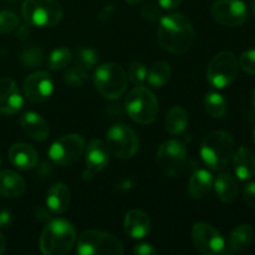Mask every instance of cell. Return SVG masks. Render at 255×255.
Here are the masks:
<instances>
[{
  "label": "cell",
  "instance_id": "cell-19",
  "mask_svg": "<svg viewBox=\"0 0 255 255\" xmlns=\"http://www.w3.org/2000/svg\"><path fill=\"white\" fill-rule=\"evenodd\" d=\"M125 232L133 239H141L148 234L151 228V219L144 212L132 209L125 217Z\"/></svg>",
  "mask_w": 255,
  "mask_h": 255
},
{
  "label": "cell",
  "instance_id": "cell-37",
  "mask_svg": "<svg viewBox=\"0 0 255 255\" xmlns=\"http://www.w3.org/2000/svg\"><path fill=\"white\" fill-rule=\"evenodd\" d=\"M244 194V201L248 204L249 207L255 209V182H252V183L246 184L243 189Z\"/></svg>",
  "mask_w": 255,
  "mask_h": 255
},
{
  "label": "cell",
  "instance_id": "cell-36",
  "mask_svg": "<svg viewBox=\"0 0 255 255\" xmlns=\"http://www.w3.org/2000/svg\"><path fill=\"white\" fill-rule=\"evenodd\" d=\"M141 15L144 20H147L149 22L159 21V19L162 17L161 9L158 6H156L154 4L144 5L141 9Z\"/></svg>",
  "mask_w": 255,
  "mask_h": 255
},
{
  "label": "cell",
  "instance_id": "cell-44",
  "mask_svg": "<svg viewBox=\"0 0 255 255\" xmlns=\"http://www.w3.org/2000/svg\"><path fill=\"white\" fill-rule=\"evenodd\" d=\"M252 105H253V107L255 109V89L253 90V94H252Z\"/></svg>",
  "mask_w": 255,
  "mask_h": 255
},
{
  "label": "cell",
  "instance_id": "cell-43",
  "mask_svg": "<svg viewBox=\"0 0 255 255\" xmlns=\"http://www.w3.org/2000/svg\"><path fill=\"white\" fill-rule=\"evenodd\" d=\"M126 1L128 2V4H131V5H134V4H138V2L143 1V0H126Z\"/></svg>",
  "mask_w": 255,
  "mask_h": 255
},
{
  "label": "cell",
  "instance_id": "cell-10",
  "mask_svg": "<svg viewBox=\"0 0 255 255\" xmlns=\"http://www.w3.org/2000/svg\"><path fill=\"white\" fill-rule=\"evenodd\" d=\"M107 147L120 158H132L138 151V137L129 126L117 124L107 132Z\"/></svg>",
  "mask_w": 255,
  "mask_h": 255
},
{
  "label": "cell",
  "instance_id": "cell-39",
  "mask_svg": "<svg viewBox=\"0 0 255 255\" xmlns=\"http://www.w3.org/2000/svg\"><path fill=\"white\" fill-rule=\"evenodd\" d=\"M182 0H158V5L166 10H173L181 5Z\"/></svg>",
  "mask_w": 255,
  "mask_h": 255
},
{
  "label": "cell",
  "instance_id": "cell-23",
  "mask_svg": "<svg viewBox=\"0 0 255 255\" xmlns=\"http://www.w3.org/2000/svg\"><path fill=\"white\" fill-rule=\"evenodd\" d=\"M26 184L17 173L12 171L0 172V194L7 198H16L25 192Z\"/></svg>",
  "mask_w": 255,
  "mask_h": 255
},
{
  "label": "cell",
  "instance_id": "cell-34",
  "mask_svg": "<svg viewBox=\"0 0 255 255\" xmlns=\"http://www.w3.org/2000/svg\"><path fill=\"white\" fill-rule=\"evenodd\" d=\"M127 74L134 85H142L147 80V69L141 62H132Z\"/></svg>",
  "mask_w": 255,
  "mask_h": 255
},
{
  "label": "cell",
  "instance_id": "cell-31",
  "mask_svg": "<svg viewBox=\"0 0 255 255\" xmlns=\"http://www.w3.org/2000/svg\"><path fill=\"white\" fill-rule=\"evenodd\" d=\"M72 60H75V66H79L86 71H90L96 65L99 56H97V52L95 50L90 49V47H82L76 52V56Z\"/></svg>",
  "mask_w": 255,
  "mask_h": 255
},
{
  "label": "cell",
  "instance_id": "cell-21",
  "mask_svg": "<svg viewBox=\"0 0 255 255\" xmlns=\"http://www.w3.org/2000/svg\"><path fill=\"white\" fill-rule=\"evenodd\" d=\"M71 201V193L66 184L55 183L49 188L46 194V206L54 213H62L66 211Z\"/></svg>",
  "mask_w": 255,
  "mask_h": 255
},
{
  "label": "cell",
  "instance_id": "cell-46",
  "mask_svg": "<svg viewBox=\"0 0 255 255\" xmlns=\"http://www.w3.org/2000/svg\"><path fill=\"white\" fill-rule=\"evenodd\" d=\"M5 1H9V2H15V1H20V0H5Z\"/></svg>",
  "mask_w": 255,
  "mask_h": 255
},
{
  "label": "cell",
  "instance_id": "cell-9",
  "mask_svg": "<svg viewBox=\"0 0 255 255\" xmlns=\"http://www.w3.org/2000/svg\"><path fill=\"white\" fill-rule=\"evenodd\" d=\"M238 67V60L232 52L222 51L212 59L207 69V79L212 86L226 89L237 79Z\"/></svg>",
  "mask_w": 255,
  "mask_h": 255
},
{
  "label": "cell",
  "instance_id": "cell-32",
  "mask_svg": "<svg viewBox=\"0 0 255 255\" xmlns=\"http://www.w3.org/2000/svg\"><path fill=\"white\" fill-rule=\"evenodd\" d=\"M89 80V71L81 69L79 66H74L67 69L64 74V81L71 87L82 86Z\"/></svg>",
  "mask_w": 255,
  "mask_h": 255
},
{
  "label": "cell",
  "instance_id": "cell-6",
  "mask_svg": "<svg viewBox=\"0 0 255 255\" xmlns=\"http://www.w3.org/2000/svg\"><path fill=\"white\" fill-rule=\"evenodd\" d=\"M21 14L31 26L51 27L61 20L62 9L56 0H25Z\"/></svg>",
  "mask_w": 255,
  "mask_h": 255
},
{
  "label": "cell",
  "instance_id": "cell-29",
  "mask_svg": "<svg viewBox=\"0 0 255 255\" xmlns=\"http://www.w3.org/2000/svg\"><path fill=\"white\" fill-rule=\"evenodd\" d=\"M45 60L44 51L39 46H29L20 54V61L27 69H36L41 66Z\"/></svg>",
  "mask_w": 255,
  "mask_h": 255
},
{
  "label": "cell",
  "instance_id": "cell-42",
  "mask_svg": "<svg viewBox=\"0 0 255 255\" xmlns=\"http://www.w3.org/2000/svg\"><path fill=\"white\" fill-rule=\"evenodd\" d=\"M5 248H6V241H5L4 236L0 233V255L4 253Z\"/></svg>",
  "mask_w": 255,
  "mask_h": 255
},
{
  "label": "cell",
  "instance_id": "cell-13",
  "mask_svg": "<svg viewBox=\"0 0 255 255\" xmlns=\"http://www.w3.org/2000/svg\"><path fill=\"white\" fill-rule=\"evenodd\" d=\"M212 16L218 24L228 27H236L247 19V6L242 0H218L211 9Z\"/></svg>",
  "mask_w": 255,
  "mask_h": 255
},
{
  "label": "cell",
  "instance_id": "cell-12",
  "mask_svg": "<svg viewBox=\"0 0 255 255\" xmlns=\"http://www.w3.org/2000/svg\"><path fill=\"white\" fill-rule=\"evenodd\" d=\"M192 238L196 248L204 255L226 253V242L216 228L208 223H197L192 229Z\"/></svg>",
  "mask_w": 255,
  "mask_h": 255
},
{
  "label": "cell",
  "instance_id": "cell-16",
  "mask_svg": "<svg viewBox=\"0 0 255 255\" xmlns=\"http://www.w3.org/2000/svg\"><path fill=\"white\" fill-rule=\"evenodd\" d=\"M22 96L14 80L0 79V114L15 115L21 110Z\"/></svg>",
  "mask_w": 255,
  "mask_h": 255
},
{
  "label": "cell",
  "instance_id": "cell-8",
  "mask_svg": "<svg viewBox=\"0 0 255 255\" xmlns=\"http://www.w3.org/2000/svg\"><path fill=\"white\" fill-rule=\"evenodd\" d=\"M157 166L167 177H177L183 172L187 162V148L177 139L163 142L157 151Z\"/></svg>",
  "mask_w": 255,
  "mask_h": 255
},
{
  "label": "cell",
  "instance_id": "cell-5",
  "mask_svg": "<svg viewBox=\"0 0 255 255\" xmlns=\"http://www.w3.org/2000/svg\"><path fill=\"white\" fill-rule=\"evenodd\" d=\"M94 84L99 94L105 99L116 100L126 90V72L119 64H104L95 71Z\"/></svg>",
  "mask_w": 255,
  "mask_h": 255
},
{
  "label": "cell",
  "instance_id": "cell-1",
  "mask_svg": "<svg viewBox=\"0 0 255 255\" xmlns=\"http://www.w3.org/2000/svg\"><path fill=\"white\" fill-rule=\"evenodd\" d=\"M157 37L161 46L172 54H184L191 49L194 29L182 14H169L159 19Z\"/></svg>",
  "mask_w": 255,
  "mask_h": 255
},
{
  "label": "cell",
  "instance_id": "cell-40",
  "mask_svg": "<svg viewBox=\"0 0 255 255\" xmlns=\"http://www.w3.org/2000/svg\"><path fill=\"white\" fill-rule=\"evenodd\" d=\"M12 221V217L10 214V212L4 211V209H0V228H4V227H9L10 223Z\"/></svg>",
  "mask_w": 255,
  "mask_h": 255
},
{
  "label": "cell",
  "instance_id": "cell-4",
  "mask_svg": "<svg viewBox=\"0 0 255 255\" xmlns=\"http://www.w3.org/2000/svg\"><path fill=\"white\" fill-rule=\"evenodd\" d=\"M125 105H126V111L128 116L137 124H152L158 115L157 97L147 87H134L127 95Z\"/></svg>",
  "mask_w": 255,
  "mask_h": 255
},
{
  "label": "cell",
  "instance_id": "cell-2",
  "mask_svg": "<svg viewBox=\"0 0 255 255\" xmlns=\"http://www.w3.org/2000/svg\"><path fill=\"white\" fill-rule=\"evenodd\" d=\"M76 242V231L66 219H54L40 237V251L45 255L69 253Z\"/></svg>",
  "mask_w": 255,
  "mask_h": 255
},
{
  "label": "cell",
  "instance_id": "cell-15",
  "mask_svg": "<svg viewBox=\"0 0 255 255\" xmlns=\"http://www.w3.org/2000/svg\"><path fill=\"white\" fill-rule=\"evenodd\" d=\"M86 171L84 172V178H92L95 173L101 172L109 164L110 149L107 144L101 139H92L85 151Z\"/></svg>",
  "mask_w": 255,
  "mask_h": 255
},
{
  "label": "cell",
  "instance_id": "cell-33",
  "mask_svg": "<svg viewBox=\"0 0 255 255\" xmlns=\"http://www.w3.org/2000/svg\"><path fill=\"white\" fill-rule=\"evenodd\" d=\"M19 26V17L15 12L4 10L0 11V34H9Z\"/></svg>",
  "mask_w": 255,
  "mask_h": 255
},
{
  "label": "cell",
  "instance_id": "cell-45",
  "mask_svg": "<svg viewBox=\"0 0 255 255\" xmlns=\"http://www.w3.org/2000/svg\"><path fill=\"white\" fill-rule=\"evenodd\" d=\"M252 9H253V11L255 12V0L252 1Z\"/></svg>",
  "mask_w": 255,
  "mask_h": 255
},
{
  "label": "cell",
  "instance_id": "cell-20",
  "mask_svg": "<svg viewBox=\"0 0 255 255\" xmlns=\"http://www.w3.org/2000/svg\"><path fill=\"white\" fill-rule=\"evenodd\" d=\"M234 172L242 181L253 178L255 176V153L249 147H241L233 153Z\"/></svg>",
  "mask_w": 255,
  "mask_h": 255
},
{
  "label": "cell",
  "instance_id": "cell-22",
  "mask_svg": "<svg viewBox=\"0 0 255 255\" xmlns=\"http://www.w3.org/2000/svg\"><path fill=\"white\" fill-rule=\"evenodd\" d=\"M213 186L212 174L207 169H198L192 174L188 183V193L194 199H203L211 192Z\"/></svg>",
  "mask_w": 255,
  "mask_h": 255
},
{
  "label": "cell",
  "instance_id": "cell-14",
  "mask_svg": "<svg viewBox=\"0 0 255 255\" xmlns=\"http://www.w3.org/2000/svg\"><path fill=\"white\" fill-rule=\"evenodd\" d=\"M24 95L31 102H44L54 91V80L46 71H37L26 77L24 81Z\"/></svg>",
  "mask_w": 255,
  "mask_h": 255
},
{
  "label": "cell",
  "instance_id": "cell-48",
  "mask_svg": "<svg viewBox=\"0 0 255 255\" xmlns=\"http://www.w3.org/2000/svg\"><path fill=\"white\" fill-rule=\"evenodd\" d=\"M0 162H1V157H0Z\"/></svg>",
  "mask_w": 255,
  "mask_h": 255
},
{
  "label": "cell",
  "instance_id": "cell-30",
  "mask_svg": "<svg viewBox=\"0 0 255 255\" xmlns=\"http://www.w3.org/2000/svg\"><path fill=\"white\" fill-rule=\"evenodd\" d=\"M74 55L66 47H60L54 50L49 57V67L52 71H60L71 64Z\"/></svg>",
  "mask_w": 255,
  "mask_h": 255
},
{
  "label": "cell",
  "instance_id": "cell-41",
  "mask_svg": "<svg viewBox=\"0 0 255 255\" xmlns=\"http://www.w3.org/2000/svg\"><path fill=\"white\" fill-rule=\"evenodd\" d=\"M30 27H31V25H29L27 22L25 25H22V26H20L19 30H17V37L21 40L26 39V36H29L30 34Z\"/></svg>",
  "mask_w": 255,
  "mask_h": 255
},
{
  "label": "cell",
  "instance_id": "cell-18",
  "mask_svg": "<svg viewBox=\"0 0 255 255\" xmlns=\"http://www.w3.org/2000/svg\"><path fill=\"white\" fill-rule=\"evenodd\" d=\"M20 125L25 133L35 141H45L50 136L47 122L36 112H25L20 119Z\"/></svg>",
  "mask_w": 255,
  "mask_h": 255
},
{
  "label": "cell",
  "instance_id": "cell-26",
  "mask_svg": "<svg viewBox=\"0 0 255 255\" xmlns=\"http://www.w3.org/2000/svg\"><path fill=\"white\" fill-rule=\"evenodd\" d=\"M254 232L249 224H242L237 227L229 237V248L233 252H242L248 248L253 241Z\"/></svg>",
  "mask_w": 255,
  "mask_h": 255
},
{
  "label": "cell",
  "instance_id": "cell-11",
  "mask_svg": "<svg viewBox=\"0 0 255 255\" xmlns=\"http://www.w3.org/2000/svg\"><path fill=\"white\" fill-rule=\"evenodd\" d=\"M85 149V139L81 134H65L55 141L49 149V156L59 166H70L80 158Z\"/></svg>",
  "mask_w": 255,
  "mask_h": 255
},
{
  "label": "cell",
  "instance_id": "cell-38",
  "mask_svg": "<svg viewBox=\"0 0 255 255\" xmlns=\"http://www.w3.org/2000/svg\"><path fill=\"white\" fill-rule=\"evenodd\" d=\"M133 253L137 255H154L157 254V249L148 243L137 244L133 248Z\"/></svg>",
  "mask_w": 255,
  "mask_h": 255
},
{
  "label": "cell",
  "instance_id": "cell-17",
  "mask_svg": "<svg viewBox=\"0 0 255 255\" xmlns=\"http://www.w3.org/2000/svg\"><path fill=\"white\" fill-rule=\"evenodd\" d=\"M9 159L16 168L30 171L35 168L39 161L37 152L27 143H15L9 149Z\"/></svg>",
  "mask_w": 255,
  "mask_h": 255
},
{
  "label": "cell",
  "instance_id": "cell-25",
  "mask_svg": "<svg viewBox=\"0 0 255 255\" xmlns=\"http://www.w3.org/2000/svg\"><path fill=\"white\" fill-rule=\"evenodd\" d=\"M187 125H188V115L183 107L174 106L167 112L164 126L169 134L178 136V134L183 133L184 129L187 128Z\"/></svg>",
  "mask_w": 255,
  "mask_h": 255
},
{
  "label": "cell",
  "instance_id": "cell-47",
  "mask_svg": "<svg viewBox=\"0 0 255 255\" xmlns=\"http://www.w3.org/2000/svg\"><path fill=\"white\" fill-rule=\"evenodd\" d=\"M254 143H255V128H254Z\"/></svg>",
  "mask_w": 255,
  "mask_h": 255
},
{
  "label": "cell",
  "instance_id": "cell-7",
  "mask_svg": "<svg viewBox=\"0 0 255 255\" xmlns=\"http://www.w3.org/2000/svg\"><path fill=\"white\" fill-rule=\"evenodd\" d=\"M76 253L80 255H122L124 247L112 234L100 231H86L77 239Z\"/></svg>",
  "mask_w": 255,
  "mask_h": 255
},
{
  "label": "cell",
  "instance_id": "cell-24",
  "mask_svg": "<svg viewBox=\"0 0 255 255\" xmlns=\"http://www.w3.org/2000/svg\"><path fill=\"white\" fill-rule=\"evenodd\" d=\"M216 194L223 203H233L238 196V186L233 177L228 173H221L216 179L214 183Z\"/></svg>",
  "mask_w": 255,
  "mask_h": 255
},
{
  "label": "cell",
  "instance_id": "cell-3",
  "mask_svg": "<svg viewBox=\"0 0 255 255\" xmlns=\"http://www.w3.org/2000/svg\"><path fill=\"white\" fill-rule=\"evenodd\" d=\"M234 153V138L226 131H213L204 137L201 156L204 163L213 171L226 168Z\"/></svg>",
  "mask_w": 255,
  "mask_h": 255
},
{
  "label": "cell",
  "instance_id": "cell-27",
  "mask_svg": "<svg viewBox=\"0 0 255 255\" xmlns=\"http://www.w3.org/2000/svg\"><path fill=\"white\" fill-rule=\"evenodd\" d=\"M147 79L151 86L163 87L164 85L168 84L171 79V66L166 61H157L151 66L149 71L147 72Z\"/></svg>",
  "mask_w": 255,
  "mask_h": 255
},
{
  "label": "cell",
  "instance_id": "cell-35",
  "mask_svg": "<svg viewBox=\"0 0 255 255\" xmlns=\"http://www.w3.org/2000/svg\"><path fill=\"white\" fill-rule=\"evenodd\" d=\"M239 66L247 74L255 75V50H249V51L243 52L239 57L238 61Z\"/></svg>",
  "mask_w": 255,
  "mask_h": 255
},
{
  "label": "cell",
  "instance_id": "cell-28",
  "mask_svg": "<svg viewBox=\"0 0 255 255\" xmlns=\"http://www.w3.org/2000/svg\"><path fill=\"white\" fill-rule=\"evenodd\" d=\"M204 107L214 119H222L227 114V102L223 96L217 92H209L204 97Z\"/></svg>",
  "mask_w": 255,
  "mask_h": 255
}]
</instances>
